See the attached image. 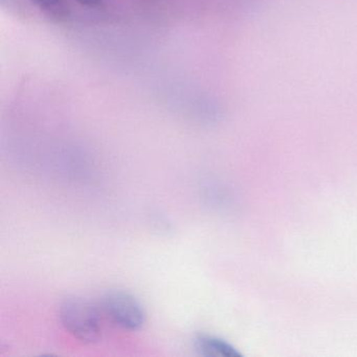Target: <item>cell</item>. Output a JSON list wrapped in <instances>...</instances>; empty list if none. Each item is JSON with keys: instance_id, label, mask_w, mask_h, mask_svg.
<instances>
[{"instance_id": "obj_1", "label": "cell", "mask_w": 357, "mask_h": 357, "mask_svg": "<svg viewBox=\"0 0 357 357\" xmlns=\"http://www.w3.org/2000/svg\"><path fill=\"white\" fill-rule=\"evenodd\" d=\"M103 311L96 303L70 296L60 305L59 317L64 329L84 344H96L103 336Z\"/></svg>"}, {"instance_id": "obj_2", "label": "cell", "mask_w": 357, "mask_h": 357, "mask_svg": "<svg viewBox=\"0 0 357 357\" xmlns=\"http://www.w3.org/2000/svg\"><path fill=\"white\" fill-rule=\"evenodd\" d=\"M104 314L114 325L126 331H137L146 323V311L142 303L123 290L108 291L102 298Z\"/></svg>"}, {"instance_id": "obj_3", "label": "cell", "mask_w": 357, "mask_h": 357, "mask_svg": "<svg viewBox=\"0 0 357 357\" xmlns=\"http://www.w3.org/2000/svg\"><path fill=\"white\" fill-rule=\"evenodd\" d=\"M196 352L206 357H239L241 353L223 338L211 334H198L194 338Z\"/></svg>"}, {"instance_id": "obj_4", "label": "cell", "mask_w": 357, "mask_h": 357, "mask_svg": "<svg viewBox=\"0 0 357 357\" xmlns=\"http://www.w3.org/2000/svg\"><path fill=\"white\" fill-rule=\"evenodd\" d=\"M43 13L56 20H66L70 12V0H28Z\"/></svg>"}, {"instance_id": "obj_5", "label": "cell", "mask_w": 357, "mask_h": 357, "mask_svg": "<svg viewBox=\"0 0 357 357\" xmlns=\"http://www.w3.org/2000/svg\"><path fill=\"white\" fill-rule=\"evenodd\" d=\"M74 1L82 7L89 8V9L101 8L105 3V0H74Z\"/></svg>"}]
</instances>
